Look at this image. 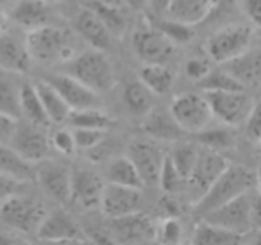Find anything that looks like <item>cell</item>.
<instances>
[{"mask_svg": "<svg viewBox=\"0 0 261 245\" xmlns=\"http://www.w3.org/2000/svg\"><path fill=\"white\" fill-rule=\"evenodd\" d=\"M50 143L52 149L65 156H72L77 151L75 136H73V129H58L50 134Z\"/></svg>", "mask_w": 261, "mask_h": 245, "instance_id": "42", "label": "cell"}, {"mask_svg": "<svg viewBox=\"0 0 261 245\" xmlns=\"http://www.w3.org/2000/svg\"><path fill=\"white\" fill-rule=\"evenodd\" d=\"M45 215H47L45 206L29 195L15 193L0 204L2 224L20 234H29L34 231L38 233V227L41 226Z\"/></svg>", "mask_w": 261, "mask_h": 245, "instance_id": "3", "label": "cell"}, {"mask_svg": "<svg viewBox=\"0 0 261 245\" xmlns=\"http://www.w3.org/2000/svg\"><path fill=\"white\" fill-rule=\"evenodd\" d=\"M243 13L254 26L261 27V0H242Z\"/></svg>", "mask_w": 261, "mask_h": 245, "instance_id": "47", "label": "cell"}, {"mask_svg": "<svg viewBox=\"0 0 261 245\" xmlns=\"http://www.w3.org/2000/svg\"><path fill=\"white\" fill-rule=\"evenodd\" d=\"M182 234L185 231L177 216H165L163 222L158 226V241L161 243H181Z\"/></svg>", "mask_w": 261, "mask_h": 245, "instance_id": "40", "label": "cell"}, {"mask_svg": "<svg viewBox=\"0 0 261 245\" xmlns=\"http://www.w3.org/2000/svg\"><path fill=\"white\" fill-rule=\"evenodd\" d=\"M250 193H243L232 201L225 202L224 206L213 209L207 215H204V220L211 224L229 229L238 234H249L252 231V220H250Z\"/></svg>", "mask_w": 261, "mask_h": 245, "instance_id": "11", "label": "cell"}, {"mask_svg": "<svg viewBox=\"0 0 261 245\" xmlns=\"http://www.w3.org/2000/svg\"><path fill=\"white\" fill-rule=\"evenodd\" d=\"M33 65V58L25 41L18 38L0 33V68L11 74H27Z\"/></svg>", "mask_w": 261, "mask_h": 245, "instance_id": "19", "label": "cell"}, {"mask_svg": "<svg viewBox=\"0 0 261 245\" xmlns=\"http://www.w3.org/2000/svg\"><path fill=\"white\" fill-rule=\"evenodd\" d=\"M27 48L33 61L52 65V63H70L73 56V47L70 43V34L65 29L54 26H43L27 33Z\"/></svg>", "mask_w": 261, "mask_h": 245, "instance_id": "2", "label": "cell"}, {"mask_svg": "<svg viewBox=\"0 0 261 245\" xmlns=\"http://www.w3.org/2000/svg\"><path fill=\"white\" fill-rule=\"evenodd\" d=\"M156 27L165 34V36L170 38L175 45L188 43V41L193 38V29H192L193 26L185 23V22H179V20H175V18L163 20V22H160Z\"/></svg>", "mask_w": 261, "mask_h": 245, "instance_id": "37", "label": "cell"}, {"mask_svg": "<svg viewBox=\"0 0 261 245\" xmlns=\"http://www.w3.org/2000/svg\"><path fill=\"white\" fill-rule=\"evenodd\" d=\"M218 4L220 0H172L168 15L179 22L195 26V23L204 22Z\"/></svg>", "mask_w": 261, "mask_h": 245, "instance_id": "24", "label": "cell"}, {"mask_svg": "<svg viewBox=\"0 0 261 245\" xmlns=\"http://www.w3.org/2000/svg\"><path fill=\"white\" fill-rule=\"evenodd\" d=\"M104 181L98 174L88 168L72 170V191H70V204L75 208L91 211L100 208L102 191H104Z\"/></svg>", "mask_w": 261, "mask_h": 245, "instance_id": "16", "label": "cell"}, {"mask_svg": "<svg viewBox=\"0 0 261 245\" xmlns=\"http://www.w3.org/2000/svg\"><path fill=\"white\" fill-rule=\"evenodd\" d=\"M38 236L48 243H88L90 236L66 211L47 213L38 227Z\"/></svg>", "mask_w": 261, "mask_h": 245, "instance_id": "12", "label": "cell"}, {"mask_svg": "<svg viewBox=\"0 0 261 245\" xmlns=\"http://www.w3.org/2000/svg\"><path fill=\"white\" fill-rule=\"evenodd\" d=\"M215 118L224 126L238 127L247 122L254 101L245 90H225V91H204Z\"/></svg>", "mask_w": 261, "mask_h": 245, "instance_id": "5", "label": "cell"}, {"mask_svg": "<svg viewBox=\"0 0 261 245\" xmlns=\"http://www.w3.org/2000/svg\"><path fill=\"white\" fill-rule=\"evenodd\" d=\"M20 116H23L27 122L47 127V129L52 124L34 83H25L20 86Z\"/></svg>", "mask_w": 261, "mask_h": 245, "instance_id": "26", "label": "cell"}, {"mask_svg": "<svg viewBox=\"0 0 261 245\" xmlns=\"http://www.w3.org/2000/svg\"><path fill=\"white\" fill-rule=\"evenodd\" d=\"M47 2H63V0H47Z\"/></svg>", "mask_w": 261, "mask_h": 245, "instance_id": "58", "label": "cell"}, {"mask_svg": "<svg viewBox=\"0 0 261 245\" xmlns=\"http://www.w3.org/2000/svg\"><path fill=\"white\" fill-rule=\"evenodd\" d=\"M108 183L122 184V186H133V188H143V179L140 176L138 168L133 163L129 156H118L108 165L106 170Z\"/></svg>", "mask_w": 261, "mask_h": 245, "instance_id": "30", "label": "cell"}, {"mask_svg": "<svg viewBox=\"0 0 261 245\" xmlns=\"http://www.w3.org/2000/svg\"><path fill=\"white\" fill-rule=\"evenodd\" d=\"M70 74L83 81L97 93L109 91L115 86V70L104 51H86L70 61Z\"/></svg>", "mask_w": 261, "mask_h": 245, "instance_id": "4", "label": "cell"}, {"mask_svg": "<svg viewBox=\"0 0 261 245\" xmlns=\"http://www.w3.org/2000/svg\"><path fill=\"white\" fill-rule=\"evenodd\" d=\"M11 147H15L23 158L29 161L38 163L48 158L52 151L50 136L47 134V127L36 126L27 120L18 122L15 134L11 138Z\"/></svg>", "mask_w": 261, "mask_h": 245, "instance_id": "13", "label": "cell"}, {"mask_svg": "<svg viewBox=\"0 0 261 245\" xmlns=\"http://www.w3.org/2000/svg\"><path fill=\"white\" fill-rule=\"evenodd\" d=\"M177 201L174 199V195L167 193L163 199L160 201V208L163 211L165 216H177L179 215V208H177Z\"/></svg>", "mask_w": 261, "mask_h": 245, "instance_id": "49", "label": "cell"}, {"mask_svg": "<svg viewBox=\"0 0 261 245\" xmlns=\"http://www.w3.org/2000/svg\"><path fill=\"white\" fill-rule=\"evenodd\" d=\"M0 172L20 183L36 181V165L8 143H0Z\"/></svg>", "mask_w": 261, "mask_h": 245, "instance_id": "23", "label": "cell"}, {"mask_svg": "<svg viewBox=\"0 0 261 245\" xmlns=\"http://www.w3.org/2000/svg\"><path fill=\"white\" fill-rule=\"evenodd\" d=\"M56 90L61 93V97L66 101L72 111L86 108H100V95L90 86L79 81L77 77L70 76H54L47 79Z\"/></svg>", "mask_w": 261, "mask_h": 245, "instance_id": "18", "label": "cell"}, {"mask_svg": "<svg viewBox=\"0 0 261 245\" xmlns=\"http://www.w3.org/2000/svg\"><path fill=\"white\" fill-rule=\"evenodd\" d=\"M224 68L242 84L243 88L261 84V51H245L234 59L224 63Z\"/></svg>", "mask_w": 261, "mask_h": 245, "instance_id": "22", "label": "cell"}, {"mask_svg": "<svg viewBox=\"0 0 261 245\" xmlns=\"http://www.w3.org/2000/svg\"><path fill=\"white\" fill-rule=\"evenodd\" d=\"M257 176L242 165H229L220 177L211 184V188L195 202V209L200 215H207L213 209L224 206L225 202L249 193L256 188Z\"/></svg>", "mask_w": 261, "mask_h": 245, "instance_id": "1", "label": "cell"}, {"mask_svg": "<svg viewBox=\"0 0 261 245\" xmlns=\"http://www.w3.org/2000/svg\"><path fill=\"white\" fill-rule=\"evenodd\" d=\"M254 241H256V243H261V231H257V238Z\"/></svg>", "mask_w": 261, "mask_h": 245, "instance_id": "57", "label": "cell"}, {"mask_svg": "<svg viewBox=\"0 0 261 245\" xmlns=\"http://www.w3.org/2000/svg\"><path fill=\"white\" fill-rule=\"evenodd\" d=\"M242 241L243 234L232 233V231L224 229V227L207 222V220L197 224L192 233V243L195 245H234L242 243Z\"/></svg>", "mask_w": 261, "mask_h": 245, "instance_id": "27", "label": "cell"}, {"mask_svg": "<svg viewBox=\"0 0 261 245\" xmlns=\"http://www.w3.org/2000/svg\"><path fill=\"white\" fill-rule=\"evenodd\" d=\"M22 184L23 183H20V181L13 179V177L0 172V204L4 201H8L9 197H13L15 193H18Z\"/></svg>", "mask_w": 261, "mask_h": 245, "instance_id": "45", "label": "cell"}, {"mask_svg": "<svg viewBox=\"0 0 261 245\" xmlns=\"http://www.w3.org/2000/svg\"><path fill=\"white\" fill-rule=\"evenodd\" d=\"M133 48L145 63H168L175 56V43L158 27L136 31L133 34Z\"/></svg>", "mask_w": 261, "mask_h": 245, "instance_id": "15", "label": "cell"}, {"mask_svg": "<svg viewBox=\"0 0 261 245\" xmlns=\"http://www.w3.org/2000/svg\"><path fill=\"white\" fill-rule=\"evenodd\" d=\"M86 6L97 13L98 18L106 23L109 33L113 34V38L123 36V33H125V29H127V18H125V13H123L122 6L102 4L98 0H88Z\"/></svg>", "mask_w": 261, "mask_h": 245, "instance_id": "32", "label": "cell"}, {"mask_svg": "<svg viewBox=\"0 0 261 245\" xmlns=\"http://www.w3.org/2000/svg\"><path fill=\"white\" fill-rule=\"evenodd\" d=\"M20 234V233H18ZM18 234L15 233H6V231H0V243H18Z\"/></svg>", "mask_w": 261, "mask_h": 245, "instance_id": "52", "label": "cell"}, {"mask_svg": "<svg viewBox=\"0 0 261 245\" xmlns=\"http://www.w3.org/2000/svg\"><path fill=\"white\" fill-rule=\"evenodd\" d=\"M210 72H211V65L202 58H192V59H188L185 65L186 77L192 81H197V83H200Z\"/></svg>", "mask_w": 261, "mask_h": 245, "instance_id": "43", "label": "cell"}, {"mask_svg": "<svg viewBox=\"0 0 261 245\" xmlns=\"http://www.w3.org/2000/svg\"><path fill=\"white\" fill-rule=\"evenodd\" d=\"M143 133L149 134L150 138L160 141H174L177 138H181V134L185 131L181 129L175 118L172 116V113H163V111H152L143 118L142 126Z\"/></svg>", "mask_w": 261, "mask_h": 245, "instance_id": "25", "label": "cell"}, {"mask_svg": "<svg viewBox=\"0 0 261 245\" xmlns=\"http://www.w3.org/2000/svg\"><path fill=\"white\" fill-rule=\"evenodd\" d=\"M256 191L261 195V172L257 174V183H256Z\"/></svg>", "mask_w": 261, "mask_h": 245, "instance_id": "54", "label": "cell"}, {"mask_svg": "<svg viewBox=\"0 0 261 245\" xmlns=\"http://www.w3.org/2000/svg\"><path fill=\"white\" fill-rule=\"evenodd\" d=\"M77 151H93L104 141L106 131L98 129H73Z\"/></svg>", "mask_w": 261, "mask_h": 245, "instance_id": "41", "label": "cell"}, {"mask_svg": "<svg viewBox=\"0 0 261 245\" xmlns=\"http://www.w3.org/2000/svg\"><path fill=\"white\" fill-rule=\"evenodd\" d=\"M127 156L136 165L145 186H156V184H160L161 166H163L165 156L167 154H163V151L156 143H152L149 140H133L129 145Z\"/></svg>", "mask_w": 261, "mask_h": 245, "instance_id": "17", "label": "cell"}, {"mask_svg": "<svg viewBox=\"0 0 261 245\" xmlns=\"http://www.w3.org/2000/svg\"><path fill=\"white\" fill-rule=\"evenodd\" d=\"M123 4L129 6L130 9H136V11H142V9L149 8L150 0H123Z\"/></svg>", "mask_w": 261, "mask_h": 245, "instance_id": "51", "label": "cell"}, {"mask_svg": "<svg viewBox=\"0 0 261 245\" xmlns=\"http://www.w3.org/2000/svg\"><path fill=\"white\" fill-rule=\"evenodd\" d=\"M36 165V181L45 190L48 197L54 201L66 204L70 202V191H72V170L61 161H54L45 158Z\"/></svg>", "mask_w": 261, "mask_h": 245, "instance_id": "10", "label": "cell"}, {"mask_svg": "<svg viewBox=\"0 0 261 245\" xmlns=\"http://www.w3.org/2000/svg\"><path fill=\"white\" fill-rule=\"evenodd\" d=\"M231 163L224 156V152L213 151V149L200 147L199 158L193 166L192 174L188 177V186L186 190L193 195V201H199L204 193L211 188V184L224 174V170Z\"/></svg>", "mask_w": 261, "mask_h": 245, "instance_id": "8", "label": "cell"}, {"mask_svg": "<svg viewBox=\"0 0 261 245\" xmlns=\"http://www.w3.org/2000/svg\"><path fill=\"white\" fill-rule=\"evenodd\" d=\"M250 220H252V229L261 231V195L254 190L250 193Z\"/></svg>", "mask_w": 261, "mask_h": 245, "instance_id": "48", "label": "cell"}, {"mask_svg": "<svg viewBox=\"0 0 261 245\" xmlns=\"http://www.w3.org/2000/svg\"><path fill=\"white\" fill-rule=\"evenodd\" d=\"M0 111L15 118L20 116V88L16 90L6 79H0Z\"/></svg>", "mask_w": 261, "mask_h": 245, "instance_id": "39", "label": "cell"}, {"mask_svg": "<svg viewBox=\"0 0 261 245\" xmlns=\"http://www.w3.org/2000/svg\"><path fill=\"white\" fill-rule=\"evenodd\" d=\"M154 97L156 95L142 81L127 84L125 91H123V102H125L127 109L135 116H142V118H145L154 109Z\"/></svg>", "mask_w": 261, "mask_h": 245, "instance_id": "31", "label": "cell"}, {"mask_svg": "<svg viewBox=\"0 0 261 245\" xmlns=\"http://www.w3.org/2000/svg\"><path fill=\"white\" fill-rule=\"evenodd\" d=\"M16 126H18V120L15 116L0 111V143H9L11 141Z\"/></svg>", "mask_w": 261, "mask_h": 245, "instance_id": "46", "label": "cell"}, {"mask_svg": "<svg viewBox=\"0 0 261 245\" xmlns=\"http://www.w3.org/2000/svg\"><path fill=\"white\" fill-rule=\"evenodd\" d=\"M9 18L25 31L50 26V8L47 0H16Z\"/></svg>", "mask_w": 261, "mask_h": 245, "instance_id": "20", "label": "cell"}, {"mask_svg": "<svg viewBox=\"0 0 261 245\" xmlns=\"http://www.w3.org/2000/svg\"><path fill=\"white\" fill-rule=\"evenodd\" d=\"M160 186L165 193H181L186 190L188 186V179L179 172V168L175 166L174 159L170 158V154L165 156L163 166H161V174H160Z\"/></svg>", "mask_w": 261, "mask_h": 245, "instance_id": "35", "label": "cell"}, {"mask_svg": "<svg viewBox=\"0 0 261 245\" xmlns=\"http://www.w3.org/2000/svg\"><path fill=\"white\" fill-rule=\"evenodd\" d=\"M170 6H172V0H150V8H152V11L158 13V15L168 13Z\"/></svg>", "mask_w": 261, "mask_h": 245, "instance_id": "50", "label": "cell"}, {"mask_svg": "<svg viewBox=\"0 0 261 245\" xmlns=\"http://www.w3.org/2000/svg\"><path fill=\"white\" fill-rule=\"evenodd\" d=\"M140 81L154 95H165L174 86V72L167 63H145L138 72Z\"/></svg>", "mask_w": 261, "mask_h": 245, "instance_id": "29", "label": "cell"}, {"mask_svg": "<svg viewBox=\"0 0 261 245\" xmlns=\"http://www.w3.org/2000/svg\"><path fill=\"white\" fill-rule=\"evenodd\" d=\"M4 15H2V11H0V33H2V31H4Z\"/></svg>", "mask_w": 261, "mask_h": 245, "instance_id": "55", "label": "cell"}, {"mask_svg": "<svg viewBox=\"0 0 261 245\" xmlns=\"http://www.w3.org/2000/svg\"><path fill=\"white\" fill-rule=\"evenodd\" d=\"M259 151H261V141H259Z\"/></svg>", "mask_w": 261, "mask_h": 245, "instance_id": "59", "label": "cell"}, {"mask_svg": "<svg viewBox=\"0 0 261 245\" xmlns=\"http://www.w3.org/2000/svg\"><path fill=\"white\" fill-rule=\"evenodd\" d=\"M102 4H109V6H125L123 4V0H98Z\"/></svg>", "mask_w": 261, "mask_h": 245, "instance_id": "53", "label": "cell"}, {"mask_svg": "<svg viewBox=\"0 0 261 245\" xmlns=\"http://www.w3.org/2000/svg\"><path fill=\"white\" fill-rule=\"evenodd\" d=\"M204 91H225V90H245L225 68L213 70L199 83Z\"/></svg>", "mask_w": 261, "mask_h": 245, "instance_id": "36", "label": "cell"}, {"mask_svg": "<svg viewBox=\"0 0 261 245\" xmlns=\"http://www.w3.org/2000/svg\"><path fill=\"white\" fill-rule=\"evenodd\" d=\"M75 31L91 45L93 48L98 51H106L111 45L113 34L109 33V29L106 27V23L98 18V15L86 8L83 11H79V15L75 16Z\"/></svg>", "mask_w": 261, "mask_h": 245, "instance_id": "21", "label": "cell"}, {"mask_svg": "<svg viewBox=\"0 0 261 245\" xmlns=\"http://www.w3.org/2000/svg\"><path fill=\"white\" fill-rule=\"evenodd\" d=\"M143 195L142 188L122 186V184L108 183L102 191L100 209L109 218H120V216L133 215L142 211Z\"/></svg>", "mask_w": 261, "mask_h": 245, "instance_id": "14", "label": "cell"}, {"mask_svg": "<svg viewBox=\"0 0 261 245\" xmlns=\"http://www.w3.org/2000/svg\"><path fill=\"white\" fill-rule=\"evenodd\" d=\"M197 134H199L200 147L213 149V151H218V152L231 151V149L236 145V136L229 126L227 127H215V129L206 127V129H202Z\"/></svg>", "mask_w": 261, "mask_h": 245, "instance_id": "34", "label": "cell"}, {"mask_svg": "<svg viewBox=\"0 0 261 245\" xmlns=\"http://www.w3.org/2000/svg\"><path fill=\"white\" fill-rule=\"evenodd\" d=\"M245 127H247V134L254 141H261V99L257 102H254L249 118L245 122Z\"/></svg>", "mask_w": 261, "mask_h": 245, "instance_id": "44", "label": "cell"}, {"mask_svg": "<svg viewBox=\"0 0 261 245\" xmlns=\"http://www.w3.org/2000/svg\"><path fill=\"white\" fill-rule=\"evenodd\" d=\"M199 151H200V147H197V145L186 143V145H181L179 149H175V151L170 154V158L174 159L175 166H177L179 172H181L186 179L190 177L193 166H195L197 158H199Z\"/></svg>", "mask_w": 261, "mask_h": 245, "instance_id": "38", "label": "cell"}, {"mask_svg": "<svg viewBox=\"0 0 261 245\" xmlns=\"http://www.w3.org/2000/svg\"><path fill=\"white\" fill-rule=\"evenodd\" d=\"M68 122L73 129H98L108 131L111 127V118L100 108L75 109L70 113Z\"/></svg>", "mask_w": 261, "mask_h": 245, "instance_id": "33", "label": "cell"}, {"mask_svg": "<svg viewBox=\"0 0 261 245\" xmlns=\"http://www.w3.org/2000/svg\"><path fill=\"white\" fill-rule=\"evenodd\" d=\"M252 41V29L243 23H231L218 29L213 36L207 40L206 51L210 58L217 63H227L236 56L249 51Z\"/></svg>", "mask_w": 261, "mask_h": 245, "instance_id": "7", "label": "cell"}, {"mask_svg": "<svg viewBox=\"0 0 261 245\" xmlns=\"http://www.w3.org/2000/svg\"><path fill=\"white\" fill-rule=\"evenodd\" d=\"M259 88H261V84H259Z\"/></svg>", "mask_w": 261, "mask_h": 245, "instance_id": "60", "label": "cell"}, {"mask_svg": "<svg viewBox=\"0 0 261 245\" xmlns=\"http://www.w3.org/2000/svg\"><path fill=\"white\" fill-rule=\"evenodd\" d=\"M16 0H0V6H6V4H15Z\"/></svg>", "mask_w": 261, "mask_h": 245, "instance_id": "56", "label": "cell"}, {"mask_svg": "<svg viewBox=\"0 0 261 245\" xmlns=\"http://www.w3.org/2000/svg\"><path fill=\"white\" fill-rule=\"evenodd\" d=\"M111 240L116 243H152L158 241V226L142 211L111 218Z\"/></svg>", "mask_w": 261, "mask_h": 245, "instance_id": "9", "label": "cell"}, {"mask_svg": "<svg viewBox=\"0 0 261 245\" xmlns=\"http://www.w3.org/2000/svg\"><path fill=\"white\" fill-rule=\"evenodd\" d=\"M170 113L185 133H200L210 127L215 118L206 95L200 93H179L170 104Z\"/></svg>", "mask_w": 261, "mask_h": 245, "instance_id": "6", "label": "cell"}, {"mask_svg": "<svg viewBox=\"0 0 261 245\" xmlns=\"http://www.w3.org/2000/svg\"><path fill=\"white\" fill-rule=\"evenodd\" d=\"M36 90L41 97V102H43V108L47 111L48 118H50L52 124H65L68 122V116L72 113L70 106L66 104V101L61 97L58 90L52 86L48 81H38Z\"/></svg>", "mask_w": 261, "mask_h": 245, "instance_id": "28", "label": "cell"}]
</instances>
